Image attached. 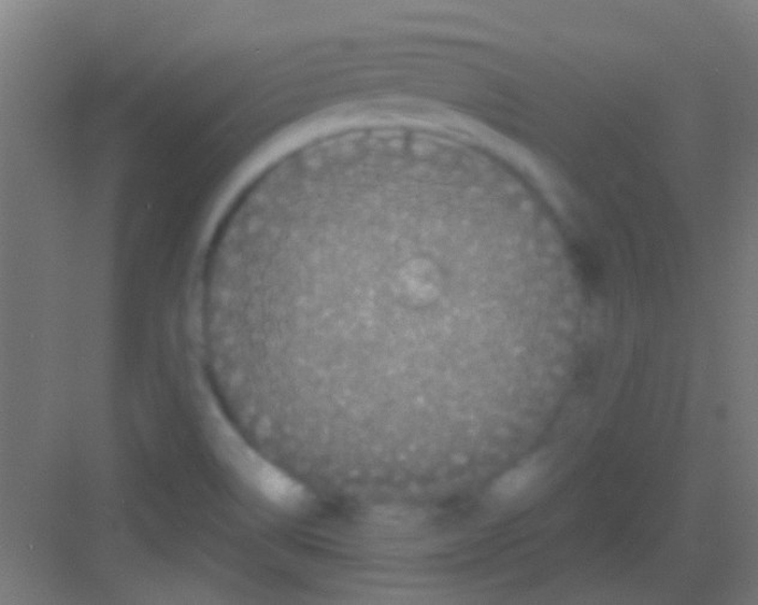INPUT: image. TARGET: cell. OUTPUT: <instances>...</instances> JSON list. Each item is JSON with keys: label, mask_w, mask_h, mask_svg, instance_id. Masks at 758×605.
Segmentation results:
<instances>
[{"label": "cell", "mask_w": 758, "mask_h": 605, "mask_svg": "<svg viewBox=\"0 0 758 605\" xmlns=\"http://www.w3.org/2000/svg\"><path fill=\"white\" fill-rule=\"evenodd\" d=\"M242 477L269 502L280 508H295L304 499V489L292 477L242 445L237 457H231Z\"/></svg>", "instance_id": "cell-1"}, {"label": "cell", "mask_w": 758, "mask_h": 605, "mask_svg": "<svg viewBox=\"0 0 758 605\" xmlns=\"http://www.w3.org/2000/svg\"><path fill=\"white\" fill-rule=\"evenodd\" d=\"M538 472L539 466L536 461L526 462L525 466L510 470L495 483V494L500 498L519 496L520 492L533 482Z\"/></svg>", "instance_id": "cell-2"}]
</instances>
